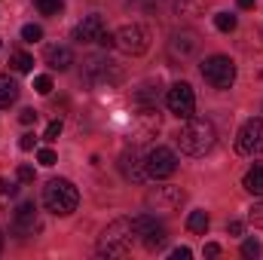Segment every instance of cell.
<instances>
[{"label": "cell", "instance_id": "23", "mask_svg": "<svg viewBox=\"0 0 263 260\" xmlns=\"http://www.w3.org/2000/svg\"><path fill=\"white\" fill-rule=\"evenodd\" d=\"M22 37H25L28 43H37V40L43 37V28H40V25H25V28H22Z\"/></svg>", "mask_w": 263, "mask_h": 260}, {"label": "cell", "instance_id": "26", "mask_svg": "<svg viewBox=\"0 0 263 260\" xmlns=\"http://www.w3.org/2000/svg\"><path fill=\"white\" fill-rule=\"evenodd\" d=\"M37 159H40V165H46V169H49V165H55V159H59V156H55V150L43 147V150L37 153Z\"/></svg>", "mask_w": 263, "mask_h": 260}, {"label": "cell", "instance_id": "25", "mask_svg": "<svg viewBox=\"0 0 263 260\" xmlns=\"http://www.w3.org/2000/svg\"><path fill=\"white\" fill-rule=\"evenodd\" d=\"M59 135H62V120H52V123L46 126V132H43V138H46V141H59Z\"/></svg>", "mask_w": 263, "mask_h": 260}, {"label": "cell", "instance_id": "4", "mask_svg": "<svg viewBox=\"0 0 263 260\" xmlns=\"http://www.w3.org/2000/svg\"><path fill=\"white\" fill-rule=\"evenodd\" d=\"M114 46L126 55H144L150 49V31L144 25H123L114 34Z\"/></svg>", "mask_w": 263, "mask_h": 260}, {"label": "cell", "instance_id": "19", "mask_svg": "<svg viewBox=\"0 0 263 260\" xmlns=\"http://www.w3.org/2000/svg\"><path fill=\"white\" fill-rule=\"evenodd\" d=\"M9 65L15 67L18 73H28V70L34 67V59H31L28 52H12V55H9Z\"/></svg>", "mask_w": 263, "mask_h": 260}, {"label": "cell", "instance_id": "1", "mask_svg": "<svg viewBox=\"0 0 263 260\" xmlns=\"http://www.w3.org/2000/svg\"><path fill=\"white\" fill-rule=\"evenodd\" d=\"M214 141H217V132L211 126V120H202V117H187L184 129L178 135L181 150L190 156H205L214 147Z\"/></svg>", "mask_w": 263, "mask_h": 260}, {"label": "cell", "instance_id": "30", "mask_svg": "<svg viewBox=\"0 0 263 260\" xmlns=\"http://www.w3.org/2000/svg\"><path fill=\"white\" fill-rule=\"evenodd\" d=\"M34 144H37L34 135H22V138H18V147H22V150H34Z\"/></svg>", "mask_w": 263, "mask_h": 260}, {"label": "cell", "instance_id": "13", "mask_svg": "<svg viewBox=\"0 0 263 260\" xmlns=\"http://www.w3.org/2000/svg\"><path fill=\"white\" fill-rule=\"evenodd\" d=\"M120 169H123V175L135 181V184H144L147 181V169H144V162L135 156V153H126L123 159H120Z\"/></svg>", "mask_w": 263, "mask_h": 260}, {"label": "cell", "instance_id": "24", "mask_svg": "<svg viewBox=\"0 0 263 260\" xmlns=\"http://www.w3.org/2000/svg\"><path fill=\"white\" fill-rule=\"evenodd\" d=\"M34 89H37L40 95H49V92H52V77H46V73L34 77Z\"/></svg>", "mask_w": 263, "mask_h": 260}, {"label": "cell", "instance_id": "12", "mask_svg": "<svg viewBox=\"0 0 263 260\" xmlns=\"http://www.w3.org/2000/svg\"><path fill=\"white\" fill-rule=\"evenodd\" d=\"M43 59H46V65L52 67V70H67V67L73 65V52L67 46H46Z\"/></svg>", "mask_w": 263, "mask_h": 260}, {"label": "cell", "instance_id": "34", "mask_svg": "<svg viewBox=\"0 0 263 260\" xmlns=\"http://www.w3.org/2000/svg\"><path fill=\"white\" fill-rule=\"evenodd\" d=\"M98 43H101V46H114V34H110V31H104V34L98 37Z\"/></svg>", "mask_w": 263, "mask_h": 260}, {"label": "cell", "instance_id": "32", "mask_svg": "<svg viewBox=\"0 0 263 260\" xmlns=\"http://www.w3.org/2000/svg\"><path fill=\"white\" fill-rule=\"evenodd\" d=\"M190 257H193L190 248H175V251H172V260H190Z\"/></svg>", "mask_w": 263, "mask_h": 260}, {"label": "cell", "instance_id": "3", "mask_svg": "<svg viewBox=\"0 0 263 260\" xmlns=\"http://www.w3.org/2000/svg\"><path fill=\"white\" fill-rule=\"evenodd\" d=\"M80 202L77 187L67 181V178H52L46 187H43V205L52 211V214H70Z\"/></svg>", "mask_w": 263, "mask_h": 260}, {"label": "cell", "instance_id": "20", "mask_svg": "<svg viewBox=\"0 0 263 260\" xmlns=\"http://www.w3.org/2000/svg\"><path fill=\"white\" fill-rule=\"evenodd\" d=\"M37 9H40L43 15H59V12L65 9V3H62V0H37Z\"/></svg>", "mask_w": 263, "mask_h": 260}, {"label": "cell", "instance_id": "8", "mask_svg": "<svg viewBox=\"0 0 263 260\" xmlns=\"http://www.w3.org/2000/svg\"><path fill=\"white\" fill-rule=\"evenodd\" d=\"M184 199H187V193L181 187H156L147 196V205L153 211H159V214H172V211H178L184 205Z\"/></svg>", "mask_w": 263, "mask_h": 260}, {"label": "cell", "instance_id": "11", "mask_svg": "<svg viewBox=\"0 0 263 260\" xmlns=\"http://www.w3.org/2000/svg\"><path fill=\"white\" fill-rule=\"evenodd\" d=\"M101 34H104L101 15H86V18L73 28V40H77V43H98Z\"/></svg>", "mask_w": 263, "mask_h": 260}, {"label": "cell", "instance_id": "33", "mask_svg": "<svg viewBox=\"0 0 263 260\" xmlns=\"http://www.w3.org/2000/svg\"><path fill=\"white\" fill-rule=\"evenodd\" d=\"M217 254H220V245L208 242V245H205V257H217Z\"/></svg>", "mask_w": 263, "mask_h": 260}, {"label": "cell", "instance_id": "9", "mask_svg": "<svg viewBox=\"0 0 263 260\" xmlns=\"http://www.w3.org/2000/svg\"><path fill=\"white\" fill-rule=\"evenodd\" d=\"M236 147H239V153H245V156H254V153H260L263 150V120H248L239 135H236Z\"/></svg>", "mask_w": 263, "mask_h": 260}, {"label": "cell", "instance_id": "29", "mask_svg": "<svg viewBox=\"0 0 263 260\" xmlns=\"http://www.w3.org/2000/svg\"><path fill=\"white\" fill-rule=\"evenodd\" d=\"M15 190H18V187H15L12 181H6V178H0V196H15Z\"/></svg>", "mask_w": 263, "mask_h": 260}, {"label": "cell", "instance_id": "35", "mask_svg": "<svg viewBox=\"0 0 263 260\" xmlns=\"http://www.w3.org/2000/svg\"><path fill=\"white\" fill-rule=\"evenodd\" d=\"M236 3H239L242 9H254V3H257V0H236Z\"/></svg>", "mask_w": 263, "mask_h": 260}, {"label": "cell", "instance_id": "5", "mask_svg": "<svg viewBox=\"0 0 263 260\" xmlns=\"http://www.w3.org/2000/svg\"><path fill=\"white\" fill-rule=\"evenodd\" d=\"M202 77L214 86V89H230L236 83V65L230 55H211L202 62Z\"/></svg>", "mask_w": 263, "mask_h": 260}, {"label": "cell", "instance_id": "17", "mask_svg": "<svg viewBox=\"0 0 263 260\" xmlns=\"http://www.w3.org/2000/svg\"><path fill=\"white\" fill-rule=\"evenodd\" d=\"M187 230L196 233V236H205V230H208V214H205V211H190V217H187Z\"/></svg>", "mask_w": 263, "mask_h": 260}, {"label": "cell", "instance_id": "14", "mask_svg": "<svg viewBox=\"0 0 263 260\" xmlns=\"http://www.w3.org/2000/svg\"><path fill=\"white\" fill-rule=\"evenodd\" d=\"M199 49V37L196 34H190V31H184V34H175V40H172V55L178 59H187V55H193Z\"/></svg>", "mask_w": 263, "mask_h": 260}, {"label": "cell", "instance_id": "22", "mask_svg": "<svg viewBox=\"0 0 263 260\" xmlns=\"http://www.w3.org/2000/svg\"><path fill=\"white\" fill-rule=\"evenodd\" d=\"M260 242H257V239H245V242H242V257H260Z\"/></svg>", "mask_w": 263, "mask_h": 260}, {"label": "cell", "instance_id": "7", "mask_svg": "<svg viewBox=\"0 0 263 260\" xmlns=\"http://www.w3.org/2000/svg\"><path fill=\"white\" fill-rule=\"evenodd\" d=\"M165 104H168V110H172L178 120L193 117V110H196V95H193L190 83H175V86L168 89V95H165Z\"/></svg>", "mask_w": 263, "mask_h": 260}, {"label": "cell", "instance_id": "36", "mask_svg": "<svg viewBox=\"0 0 263 260\" xmlns=\"http://www.w3.org/2000/svg\"><path fill=\"white\" fill-rule=\"evenodd\" d=\"M0 46H3V43H0Z\"/></svg>", "mask_w": 263, "mask_h": 260}, {"label": "cell", "instance_id": "21", "mask_svg": "<svg viewBox=\"0 0 263 260\" xmlns=\"http://www.w3.org/2000/svg\"><path fill=\"white\" fill-rule=\"evenodd\" d=\"M248 220H251L254 227H260V230H263V196H260V202H254V205L248 208Z\"/></svg>", "mask_w": 263, "mask_h": 260}, {"label": "cell", "instance_id": "28", "mask_svg": "<svg viewBox=\"0 0 263 260\" xmlns=\"http://www.w3.org/2000/svg\"><path fill=\"white\" fill-rule=\"evenodd\" d=\"M18 123H22V126H31V123H37V110H31V107H25V110L18 114Z\"/></svg>", "mask_w": 263, "mask_h": 260}, {"label": "cell", "instance_id": "31", "mask_svg": "<svg viewBox=\"0 0 263 260\" xmlns=\"http://www.w3.org/2000/svg\"><path fill=\"white\" fill-rule=\"evenodd\" d=\"M227 233H230V236H242V233H245V224H242V220H230Z\"/></svg>", "mask_w": 263, "mask_h": 260}, {"label": "cell", "instance_id": "27", "mask_svg": "<svg viewBox=\"0 0 263 260\" xmlns=\"http://www.w3.org/2000/svg\"><path fill=\"white\" fill-rule=\"evenodd\" d=\"M15 175H18V181H22V184H34V169H31V165H18V172H15Z\"/></svg>", "mask_w": 263, "mask_h": 260}, {"label": "cell", "instance_id": "18", "mask_svg": "<svg viewBox=\"0 0 263 260\" xmlns=\"http://www.w3.org/2000/svg\"><path fill=\"white\" fill-rule=\"evenodd\" d=\"M236 25H239V18H236L233 12H217V15H214V28L223 31V34H227V31H236Z\"/></svg>", "mask_w": 263, "mask_h": 260}, {"label": "cell", "instance_id": "10", "mask_svg": "<svg viewBox=\"0 0 263 260\" xmlns=\"http://www.w3.org/2000/svg\"><path fill=\"white\" fill-rule=\"evenodd\" d=\"M12 230H15V236H22V239L34 236V233L40 230V217H37V205H34V202H22V205L15 208Z\"/></svg>", "mask_w": 263, "mask_h": 260}, {"label": "cell", "instance_id": "6", "mask_svg": "<svg viewBox=\"0 0 263 260\" xmlns=\"http://www.w3.org/2000/svg\"><path fill=\"white\" fill-rule=\"evenodd\" d=\"M144 169H147V178L162 181V178L175 175V169H178V156H175L168 147H153V150L144 156Z\"/></svg>", "mask_w": 263, "mask_h": 260}, {"label": "cell", "instance_id": "2", "mask_svg": "<svg viewBox=\"0 0 263 260\" xmlns=\"http://www.w3.org/2000/svg\"><path fill=\"white\" fill-rule=\"evenodd\" d=\"M138 242H141V236H138L135 217H120V220H114L104 230V236H101V254L123 257V254H129Z\"/></svg>", "mask_w": 263, "mask_h": 260}, {"label": "cell", "instance_id": "16", "mask_svg": "<svg viewBox=\"0 0 263 260\" xmlns=\"http://www.w3.org/2000/svg\"><path fill=\"white\" fill-rule=\"evenodd\" d=\"M242 184H245V190L251 196H263V165H254V169L245 175Z\"/></svg>", "mask_w": 263, "mask_h": 260}, {"label": "cell", "instance_id": "15", "mask_svg": "<svg viewBox=\"0 0 263 260\" xmlns=\"http://www.w3.org/2000/svg\"><path fill=\"white\" fill-rule=\"evenodd\" d=\"M18 98V83L6 73H0V107H9Z\"/></svg>", "mask_w": 263, "mask_h": 260}]
</instances>
